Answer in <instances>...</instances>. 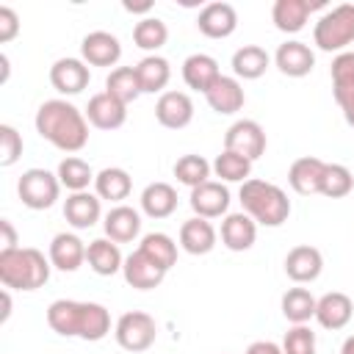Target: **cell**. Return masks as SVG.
Returning <instances> with one entry per match:
<instances>
[{"mask_svg": "<svg viewBox=\"0 0 354 354\" xmlns=\"http://www.w3.org/2000/svg\"><path fill=\"white\" fill-rule=\"evenodd\" d=\"M36 133L61 152H80L88 144V119L66 100H47L36 111Z\"/></svg>", "mask_w": 354, "mask_h": 354, "instance_id": "1", "label": "cell"}, {"mask_svg": "<svg viewBox=\"0 0 354 354\" xmlns=\"http://www.w3.org/2000/svg\"><path fill=\"white\" fill-rule=\"evenodd\" d=\"M47 324L61 337H80L94 343L111 332V313L97 301L55 299L47 307Z\"/></svg>", "mask_w": 354, "mask_h": 354, "instance_id": "2", "label": "cell"}, {"mask_svg": "<svg viewBox=\"0 0 354 354\" xmlns=\"http://www.w3.org/2000/svg\"><path fill=\"white\" fill-rule=\"evenodd\" d=\"M50 257L33 246L0 249V282L8 290H36L50 279Z\"/></svg>", "mask_w": 354, "mask_h": 354, "instance_id": "3", "label": "cell"}, {"mask_svg": "<svg viewBox=\"0 0 354 354\" xmlns=\"http://www.w3.org/2000/svg\"><path fill=\"white\" fill-rule=\"evenodd\" d=\"M238 196H241L243 213H249L263 227H279L290 216V199H288V194L279 185L268 183V180L249 177L241 185V194Z\"/></svg>", "mask_w": 354, "mask_h": 354, "instance_id": "4", "label": "cell"}, {"mask_svg": "<svg viewBox=\"0 0 354 354\" xmlns=\"http://www.w3.org/2000/svg\"><path fill=\"white\" fill-rule=\"evenodd\" d=\"M313 41L318 50L340 55L354 41V3H340L326 11L313 28Z\"/></svg>", "mask_w": 354, "mask_h": 354, "instance_id": "5", "label": "cell"}, {"mask_svg": "<svg viewBox=\"0 0 354 354\" xmlns=\"http://www.w3.org/2000/svg\"><path fill=\"white\" fill-rule=\"evenodd\" d=\"M113 337L124 351L141 354L158 340V324H155V318L149 313L130 310V313L119 315V321L113 326Z\"/></svg>", "mask_w": 354, "mask_h": 354, "instance_id": "6", "label": "cell"}, {"mask_svg": "<svg viewBox=\"0 0 354 354\" xmlns=\"http://www.w3.org/2000/svg\"><path fill=\"white\" fill-rule=\"evenodd\" d=\"M17 194L25 207L47 210L55 205V199L61 194V180H58V174H53L47 169H28V171H22L19 183H17Z\"/></svg>", "mask_w": 354, "mask_h": 354, "instance_id": "7", "label": "cell"}, {"mask_svg": "<svg viewBox=\"0 0 354 354\" xmlns=\"http://www.w3.org/2000/svg\"><path fill=\"white\" fill-rule=\"evenodd\" d=\"M224 149L243 155L246 160H257L266 152V130L254 119H238L224 133Z\"/></svg>", "mask_w": 354, "mask_h": 354, "instance_id": "8", "label": "cell"}, {"mask_svg": "<svg viewBox=\"0 0 354 354\" xmlns=\"http://www.w3.org/2000/svg\"><path fill=\"white\" fill-rule=\"evenodd\" d=\"M332 91L348 127H354V50L340 53L332 61Z\"/></svg>", "mask_w": 354, "mask_h": 354, "instance_id": "9", "label": "cell"}, {"mask_svg": "<svg viewBox=\"0 0 354 354\" xmlns=\"http://www.w3.org/2000/svg\"><path fill=\"white\" fill-rule=\"evenodd\" d=\"M188 202H191L194 216L210 221V218L227 216V210H230V191H227L224 183H218V180H207V183L191 188Z\"/></svg>", "mask_w": 354, "mask_h": 354, "instance_id": "10", "label": "cell"}, {"mask_svg": "<svg viewBox=\"0 0 354 354\" xmlns=\"http://www.w3.org/2000/svg\"><path fill=\"white\" fill-rule=\"evenodd\" d=\"M80 58L88 66H113L116 69V64L122 58V44L108 30H91L80 41Z\"/></svg>", "mask_w": 354, "mask_h": 354, "instance_id": "11", "label": "cell"}, {"mask_svg": "<svg viewBox=\"0 0 354 354\" xmlns=\"http://www.w3.org/2000/svg\"><path fill=\"white\" fill-rule=\"evenodd\" d=\"M91 80V72H88V64L83 58H58L53 66H50V83L58 94H80Z\"/></svg>", "mask_w": 354, "mask_h": 354, "instance_id": "12", "label": "cell"}, {"mask_svg": "<svg viewBox=\"0 0 354 354\" xmlns=\"http://www.w3.org/2000/svg\"><path fill=\"white\" fill-rule=\"evenodd\" d=\"M321 271H324V254L310 243H299L285 254V274L296 285L315 282L321 277Z\"/></svg>", "mask_w": 354, "mask_h": 354, "instance_id": "13", "label": "cell"}, {"mask_svg": "<svg viewBox=\"0 0 354 354\" xmlns=\"http://www.w3.org/2000/svg\"><path fill=\"white\" fill-rule=\"evenodd\" d=\"M196 28L207 39H227L238 28V11L230 3H221V0L207 3L196 17Z\"/></svg>", "mask_w": 354, "mask_h": 354, "instance_id": "14", "label": "cell"}, {"mask_svg": "<svg viewBox=\"0 0 354 354\" xmlns=\"http://www.w3.org/2000/svg\"><path fill=\"white\" fill-rule=\"evenodd\" d=\"M155 119L158 124L169 130H183L194 119V102L185 91H163L155 102Z\"/></svg>", "mask_w": 354, "mask_h": 354, "instance_id": "15", "label": "cell"}, {"mask_svg": "<svg viewBox=\"0 0 354 354\" xmlns=\"http://www.w3.org/2000/svg\"><path fill=\"white\" fill-rule=\"evenodd\" d=\"M83 113H86L88 124L97 130H119L127 122V105L119 102L116 97H111L108 91L94 94Z\"/></svg>", "mask_w": 354, "mask_h": 354, "instance_id": "16", "label": "cell"}, {"mask_svg": "<svg viewBox=\"0 0 354 354\" xmlns=\"http://www.w3.org/2000/svg\"><path fill=\"white\" fill-rule=\"evenodd\" d=\"M122 274H124V282L136 290H152L163 282L166 277V268H160L155 260H149L141 249L130 252L124 257V266H122Z\"/></svg>", "mask_w": 354, "mask_h": 354, "instance_id": "17", "label": "cell"}, {"mask_svg": "<svg viewBox=\"0 0 354 354\" xmlns=\"http://www.w3.org/2000/svg\"><path fill=\"white\" fill-rule=\"evenodd\" d=\"M274 64H277V69H279L282 75H288V77H304V75H310L313 66H315V53H313L304 41L290 39V41H282V44L277 47Z\"/></svg>", "mask_w": 354, "mask_h": 354, "instance_id": "18", "label": "cell"}, {"mask_svg": "<svg viewBox=\"0 0 354 354\" xmlns=\"http://www.w3.org/2000/svg\"><path fill=\"white\" fill-rule=\"evenodd\" d=\"M102 230L113 243H130L141 232V213L130 205H113L102 218Z\"/></svg>", "mask_w": 354, "mask_h": 354, "instance_id": "19", "label": "cell"}, {"mask_svg": "<svg viewBox=\"0 0 354 354\" xmlns=\"http://www.w3.org/2000/svg\"><path fill=\"white\" fill-rule=\"evenodd\" d=\"M257 241V221L249 213H227L221 221V243L230 252H246Z\"/></svg>", "mask_w": 354, "mask_h": 354, "instance_id": "20", "label": "cell"}, {"mask_svg": "<svg viewBox=\"0 0 354 354\" xmlns=\"http://www.w3.org/2000/svg\"><path fill=\"white\" fill-rule=\"evenodd\" d=\"M53 268L58 271H77L86 263V243L75 235V232H58L50 241V252H47Z\"/></svg>", "mask_w": 354, "mask_h": 354, "instance_id": "21", "label": "cell"}, {"mask_svg": "<svg viewBox=\"0 0 354 354\" xmlns=\"http://www.w3.org/2000/svg\"><path fill=\"white\" fill-rule=\"evenodd\" d=\"M351 315H354V301L346 293H340V290L324 293L318 299V304H315V321L324 329H332V332L343 329L351 321Z\"/></svg>", "mask_w": 354, "mask_h": 354, "instance_id": "22", "label": "cell"}, {"mask_svg": "<svg viewBox=\"0 0 354 354\" xmlns=\"http://www.w3.org/2000/svg\"><path fill=\"white\" fill-rule=\"evenodd\" d=\"M205 100L207 105L221 113V116H230V113H238L246 102V94H243V86L238 83V77H230V75H221L207 91H205Z\"/></svg>", "mask_w": 354, "mask_h": 354, "instance_id": "23", "label": "cell"}, {"mask_svg": "<svg viewBox=\"0 0 354 354\" xmlns=\"http://www.w3.org/2000/svg\"><path fill=\"white\" fill-rule=\"evenodd\" d=\"M324 169L326 163L321 158H313V155H304L299 160L290 163L288 169V183L296 194L301 196H313V194H321V180H324Z\"/></svg>", "mask_w": 354, "mask_h": 354, "instance_id": "24", "label": "cell"}, {"mask_svg": "<svg viewBox=\"0 0 354 354\" xmlns=\"http://www.w3.org/2000/svg\"><path fill=\"white\" fill-rule=\"evenodd\" d=\"M102 199L91 191H77V194H69L66 202H64V218L75 227V230H88L100 221L102 216Z\"/></svg>", "mask_w": 354, "mask_h": 354, "instance_id": "25", "label": "cell"}, {"mask_svg": "<svg viewBox=\"0 0 354 354\" xmlns=\"http://www.w3.org/2000/svg\"><path fill=\"white\" fill-rule=\"evenodd\" d=\"M321 6L324 3H310V0H277L271 6V19H274L277 30H282V33H299L307 25L310 14L315 8H321Z\"/></svg>", "mask_w": 354, "mask_h": 354, "instance_id": "26", "label": "cell"}, {"mask_svg": "<svg viewBox=\"0 0 354 354\" xmlns=\"http://www.w3.org/2000/svg\"><path fill=\"white\" fill-rule=\"evenodd\" d=\"M221 77V69H218V61L207 53H194L183 61V80L188 88L194 91H207L216 80Z\"/></svg>", "mask_w": 354, "mask_h": 354, "instance_id": "27", "label": "cell"}, {"mask_svg": "<svg viewBox=\"0 0 354 354\" xmlns=\"http://www.w3.org/2000/svg\"><path fill=\"white\" fill-rule=\"evenodd\" d=\"M216 238H218L216 227L207 218H199V216L183 221V227H180V249L188 252V254H207V252H213Z\"/></svg>", "mask_w": 354, "mask_h": 354, "instance_id": "28", "label": "cell"}, {"mask_svg": "<svg viewBox=\"0 0 354 354\" xmlns=\"http://www.w3.org/2000/svg\"><path fill=\"white\" fill-rule=\"evenodd\" d=\"M86 263L94 274L100 277H113L116 271H122L124 257L119 252V243H113L111 238H94L86 246Z\"/></svg>", "mask_w": 354, "mask_h": 354, "instance_id": "29", "label": "cell"}, {"mask_svg": "<svg viewBox=\"0 0 354 354\" xmlns=\"http://www.w3.org/2000/svg\"><path fill=\"white\" fill-rule=\"evenodd\" d=\"M130 191H133V177L122 166H108V169L97 171V177H94V194L100 199L122 205V199H127Z\"/></svg>", "mask_w": 354, "mask_h": 354, "instance_id": "30", "label": "cell"}, {"mask_svg": "<svg viewBox=\"0 0 354 354\" xmlns=\"http://www.w3.org/2000/svg\"><path fill=\"white\" fill-rule=\"evenodd\" d=\"M138 202H141L144 216H149V218H169L177 210V191H174V185L158 180V183H149L141 191Z\"/></svg>", "mask_w": 354, "mask_h": 354, "instance_id": "31", "label": "cell"}, {"mask_svg": "<svg viewBox=\"0 0 354 354\" xmlns=\"http://www.w3.org/2000/svg\"><path fill=\"white\" fill-rule=\"evenodd\" d=\"M271 64V55L260 44H243L232 53V75L243 80H257L266 75Z\"/></svg>", "mask_w": 354, "mask_h": 354, "instance_id": "32", "label": "cell"}, {"mask_svg": "<svg viewBox=\"0 0 354 354\" xmlns=\"http://www.w3.org/2000/svg\"><path fill=\"white\" fill-rule=\"evenodd\" d=\"M136 72H138V83L144 94H163V88L171 80V66L163 55H144L136 64Z\"/></svg>", "mask_w": 354, "mask_h": 354, "instance_id": "33", "label": "cell"}, {"mask_svg": "<svg viewBox=\"0 0 354 354\" xmlns=\"http://www.w3.org/2000/svg\"><path fill=\"white\" fill-rule=\"evenodd\" d=\"M105 91L111 97H116L119 102H124V105L136 102L144 94L141 91V83H138L136 66H116V69H111V75L105 77Z\"/></svg>", "mask_w": 354, "mask_h": 354, "instance_id": "34", "label": "cell"}, {"mask_svg": "<svg viewBox=\"0 0 354 354\" xmlns=\"http://www.w3.org/2000/svg\"><path fill=\"white\" fill-rule=\"evenodd\" d=\"M58 180H61V188H66L69 194H77V191H88V185L94 183V171L91 166L77 158V155H66L61 163H58Z\"/></svg>", "mask_w": 354, "mask_h": 354, "instance_id": "35", "label": "cell"}, {"mask_svg": "<svg viewBox=\"0 0 354 354\" xmlns=\"http://www.w3.org/2000/svg\"><path fill=\"white\" fill-rule=\"evenodd\" d=\"M315 304L318 299L307 290V288H288L282 293V315L290 321V324H307L310 318H315Z\"/></svg>", "mask_w": 354, "mask_h": 354, "instance_id": "36", "label": "cell"}, {"mask_svg": "<svg viewBox=\"0 0 354 354\" xmlns=\"http://www.w3.org/2000/svg\"><path fill=\"white\" fill-rule=\"evenodd\" d=\"M166 39H169V28H166V22H163L160 17H144V19H138L136 28H133V41H136V47L147 50L149 55H158V50L166 44Z\"/></svg>", "mask_w": 354, "mask_h": 354, "instance_id": "37", "label": "cell"}, {"mask_svg": "<svg viewBox=\"0 0 354 354\" xmlns=\"http://www.w3.org/2000/svg\"><path fill=\"white\" fill-rule=\"evenodd\" d=\"M213 174L218 177V183H246L252 177V160H246L243 155H235L230 149H221L213 160Z\"/></svg>", "mask_w": 354, "mask_h": 354, "instance_id": "38", "label": "cell"}, {"mask_svg": "<svg viewBox=\"0 0 354 354\" xmlns=\"http://www.w3.org/2000/svg\"><path fill=\"white\" fill-rule=\"evenodd\" d=\"M177 246H180V243H174L166 232H147V235L141 238V243H138V249H141L149 260H155L160 268H166V271L177 263Z\"/></svg>", "mask_w": 354, "mask_h": 354, "instance_id": "39", "label": "cell"}, {"mask_svg": "<svg viewBox=\"0 0 354 354\" xmlns=\"http://www.w3.org/2000/svg\"><path fill=\"white\" fill-rule=\"evenodd\" d=\"M210 171H213V163L205 160L202 155H194V152L177 158V163H174V177L183 185H188V188H196V185L207 183L210 180Z\"/></svg>", "mask_w": 354, "mask_h": 354, "instance_id": "40", "label": "cell"}, {"mask_svg": "<svg viewBox=\"0 0 354 354\" xmlns=\"http://www.w3.org/2000/svg\"><path fill=\"white\" fill-rule=\"evenodd\" d=\"M354 191V174L343 163H326L324 180H321V194L329 199H343Z\"/></svg>", "mask_w": 354, "mask_h": 354, "instance_id": "41", "label": "cell"}, {"mask_svg": "<svg viewBox=\"0 0 354 354\" xmlns=\"http://www.w3.org/2000/svg\"><path fill=\"white\" fill-rule=\"evenodd\" d=\"M282 354H315V332L307 324H293L282 337Z\"/></svg>", "mask_w": 354, "mask_h": 354, "instance_id": "42", "label": "cell"}, {"mask_svg": "<svg viewBox=\"0 0 354 354\" xmlns=\"http://www.w3.org/2000/svg\"><path fill=\"white\" fill-rule=\"evenodd\" d=\"M22 155V136L11 124H0V166L8 169Z\"/></svg>", "mask_w": 354, "mask_h": 354, "instance_id": "43", "label": "cell"}, {"mask_svg": "<svg viewBox=\"0 0 354 354\" xmlns=\"http://www.w3.org/2000/svg\"><path fill=\"white\" fill-rule=\"evenodd\" d=\"M19 33V17L14 8L0 6V44H8Z\"/></svg>", "mask_w": 354, "mask_h": 354, "instance_id": "44", "label": "cell"}, {"mask_svg": "<svg viewBox=\"0 0 354 354\" xmlns=\"http://www.w3.org/2000/svg\"><path fill=\"white\" fill-rule=\"evenodd\" d=\"M243 354H282V346H277L271 340H254V343H249V348Z\"/></svg>", "mask_w": 354, "mask_h": 354, "instance_id": "45", "label": "cell"}, {"mask_svg": "<svg viewBox=\"0 0 354 354\" xmlns=\"http://www.w3.org/2000/svg\"><path fill=\"white\" fill-rule=\"evenodd\" d=\"M0 230H3V249H17V232L14 224L8 218H0Z\"/></svg>", "mask_w": 354, "mask_h": 354, "instance_id": "46", "label": "cell"}, {"mask_svg": "<svg viewBox=\"0 0 354 354\" xmlns=\"http://www.w3.org/2000/svg\"><path fill=\"white\" fill-rule=\"evenodd\" d=\"M8 315H11V293H8V288H6V290H3V313H0V321L6 324Z\"/></svg>", "mask_w": 354, "mask_h": 354, "instance_id": "47", "label": "cell"}, {"mask_svg": "<svg viewBox=\"0 0 354 354\" xmlns=\"http://www.w3.org/2000/svg\"><path fill=\"white\" fill-rule=\"evenodd\" d=\"M340 354H354V335L343 340V346H340Z\"/></svg>", "mask_w": 354, "mask_h": 354, "instance_id": "48", "label": "cell"}, {"mask_svg": "<svg viewBox=\"0 0 354 354\" xmlns=\"http://www.w3.org/2000/svg\"><path fill=\"white\" fill-rule=\"evenodd\" d=\"M0 64H3V83L8 80V55H0Z\"/></svg>", "mask_w": 354, "mask_h": 354, "instance_id": "49", "label": "cell"}]
</instances>
